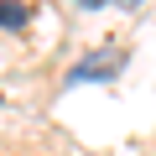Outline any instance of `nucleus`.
Listing matches in <instances>:
<instances>
[{
	"mask_svg": "<svg viewBox=\"0 0 156 156\" xmlns=\"http://www.w3.org/2000/svg\"><path fill=\"white\" fill-rule=\"evenodd\" d=\"M120 62H125V47H104L99 57H83V62H78L73 68V78H109V73H120Z\"/></svg>",
	"mask_w": 156,
	"mask_h": 156,
	"instance_id": "obj_1",
	"label": "nucleus"
},
{
	"mask_svg": "<svg viewBox=\"0 0 156 156\" xmlns=\"http://www.w3.org/2000/svg\"><path fill=\"white\" fill-rule=\"evenodd\" d=\"M31 21V5H11V0H0V26H26Z\"/></svg>",
	"mask_w": 156,
	"mask_h": 156,
	"instance_id": "obj_2",
	"label": "nucleus"
}]
</instances>
